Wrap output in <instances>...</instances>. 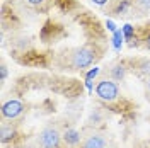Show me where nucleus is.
I'll return each mask as SVG.
<instances>
[{"instance_id":"39448f33","label":"nucleus","mask_w":150,"mask_h":148,"mask_svg":"<svg viewBox=\"0 0 150 148\" xmlns=\"http://www.w3.org/2000/svg\"><path fill=\"white\" fill-rule=\"evenodd\" d=\"M82 148H106V140L99 135H92L82 143Z\"/></svg>"},{"instance_id":"f257e3e1","label":"nucleus","mask_w":150,"mask_h":148,"mask_svg":"<svg viewBox=\"0 0 150 148\" xmlns=\"http://www.w3.org/2000/svg\"><path fill=\"white\" fill-rule=\"evenodd\" d=\"M96 58H97V55H96V48H92L91 44H85V46H82L80 49H77L75 51V55L72 56V65H74V68H85V66L92 65L94 61H96Z\"/></svg>"},{"instance_id":"f3484780","label":"nucleus","mask_w":150,"mask_h":148,"mask_svg":"<svg viewBox=\"0 0 150 148\" xmlns=\"http://www.w3.org/2000/svg\"><path fill=\"white\" fill-rule=\"evenodd\" d=\"M28 2L31 4V5H41V4H43L45 0H28Z\"/></svg>"},{"instance_id":"7ed1b4c3","label":"nucleus","mask_w":150,"mask_h":148,"mask_svg":"<svg viewBox=\"0 0 150 148\" xmlns=\"http://www.w3.org/2000/svg\"><path fill=\"white\" fill-rule=\"evenodd\" d=\"M24 112V104L21 101H7L2 106V118L4 119H17Z\"/></svg>"},{"instance_id":"9b49d317","label":"nucleus","mask_w":150,"mask_h":148,"mask_svg":"<svg viewBox=\"0 0 150 148\" xmlns=\"http://www.w3.org/2000/svg\"><path fill=\"white\" fill-rule=\"evenodd\" d=\"M121 31H123V34H125V39H126V41H131V39H133V36H135V27H133V26L125 24L121 27Z\"/></svg>"},{"instance_id":"1a4fd4ad","label":"nucleus","mask_w":150,"mask_h":148,"mask_svg":"<svg viewBox=\"0 0 150 148\" xmlns=\"http://www.w3.org/2000/svg\"><path fill=\"white\" fill-rule=\"evenodd\" d=\"M123 39H125V34H123V31L116 29V31L112 32V46H114V49H121Z\"/></svg>"},{"instance_id":"9d476101","label":"nucleus","mask_w":150,"mask_h":148,"mask_svg":"<svg viewBox=\"0 0 150 148\" xmlns=\"http://www.w3.org/2000/svg\"><path fill=\"white\" fill-rule=\"evenodd\" d=\"M111 75L114 80H123L125 78V75H126V68L123 65H116L114 68L111 70Z\"/></svg>"},{"instance_id":"dca6fc26","label":"nucleus","mask_w":150,"mask_h":148,"mask_svg":"<svg viewBox=\"0 0 150 148\" xmlns=\"http://www.w3.org/2000/svg\"><path fill=\"white\" fill-rule=\"evenodd\" d=\"M92 2L96 4V5H106V4H108L109 0H92Z\"/></svg>"},{"instance_id":"f03ea898","label":"nucleus","mask_w":150,"mask_h":148,"mask_svg":"<svg viewBox=\"0 0 150 148\" xmlns=\"http://www.w3.org/2000/svg\"><path fill=\"white\" fill-rule=\"evenodd\" d=\"M96 94H97L99 99L111 102L114 99H118L120 87H118V83L112 82V80H101V82L97 83V87H96Z\"/></svg>"},{"instance_id":"0eeeda50","label":"nucleus","mask_w":150,"mask_h":148,"mask_svg":"<svg viewBox=\"0 0 150 148\" xmlns=\"http://www.w3.org/2000/svg\"><path fill=\"white\" fill-rule=\"evenodd\" d=\"M62 138H63V141H65L67 145L75 147V145H79V141H80V133L77 130H67Z\"/></svg>"},{"instance_id":"a211bd4d","label":"nucleus","mask_w":150,"mask_h":148,"mask_svg":"<svg viewBox=\"0 0 150 148\" xmlns=\"http://www.w3.org/2000/svg\"><path fill=\"white\" fill-rule=\"evenodd\" d=\"M140 4L145 7V9H149V7H150V0H140Z\"/></svg>"},{"instance_id":"2eb2a0df","label":"nucleus","mask_w":150,"mask_h":148,"mask_svg":"<svg viewBox=\"0 0 150 148\" xmlns=\"http://www.w3.org/2000/svg\"><path fill=\"white\" fill-rule=\"evenodd\" d=\"M0 75H2V80H5V78H7V68H5V66H2V68H0Z\"/></svg>"},{"instance_id":"6e6552de","label":"nucleus","mask_w":150,"mask_h":148,"mask_svg":"<svg viewBox=\"0 0 150 148\" xmlns=\"http://www.w3.org/2000/svg\"><path fill=\"white\" fill-rule=\"evenodd\" d=\"M97 73H99V68H91L89 72H87V75H85V87H87V90L91 92L92 90V80L97 77Z\"/></svg>"},{"instance_id":"aec40b11","label":"nucleus","mask_w":150,"mask_h":148,"mask_svg":"<svg viewBox=\"0 0 150 148\" xmlns=\"http://www.w3.org/2000/svg\"><path fill=\"white\" fill-rule=\"evenodd\" d=\"M147 87H149V92H150V80H149V83H147Z\"/></svg>"},{"instance_id":"423d86ee","label":"nucleus","mask_w":150,"mask_h":148,"mask_svg":"<svg viewBox=\"0 0 150 148\" xmlns=\"http://www.w3.org/2000/svg\"><path fill=\"white\" fill-rule=\"evenodd\" d=\"M16 135H17V131H16V128L12 124H4L2 130H0V140H2V143H7L10 140H14Z\"/></svg>"},{"instance_id":"4468645a","label":"nucleus","mask_w":150,"mask_h":148,"mask_svg":"<svg viewBox=\"0 0 150 148\" xmlns=\"http://www.w3.org/2000/svg\"><path fill=\"white\" fill-rule=\"evenodd\" d=\"M106 27L109 29L111 32H114V31H116V26H114V22H112V20H106Z\"/></svg>"},{"instance_id":"20e7f679","label":"nucleus","mask_w":150,"mask_h":148,"mask_svg":"<svg viewBox=\"0 0 150 148\" xmlns=\"http://www.w3.org/2000/svg\"><path fill=\"white\" fill-rule=\"evenodd\" d=\"M39 145L43 148H58L60 145V135L53 128H46L39 135Z\"/></svg>"},{"instance_id":"ddd939ff","label":"nucleus","mask_w":150,"mask_h":148,"mask_svg":"<svg viewBox=\"0 0 150 148\" xmlns=\"http://www.w3.org/2000/svg\"><path fill=\"white\" fill-rule=\"evenodd\" d=\"M140 68H142V73H143V75L150 73V60H149V61H143Z\"/></svg>"},{"instance_id":"6ab92c4d","label":"nucleus","mask_w":150,"mask_h":148,"mask_svg":"<svg viewBox=\"0 0 150 148\" xmlns=\"http://www.w3.org/2000/svg\"><path fill=\"white\" fill-rule=\"evenodd\" d=\"M145 44H147V48L150 49V34L147 36V39H145Z\"/></svg>"},{"instance_id":"f8f14e48","label":"nucleus","mask_w":150,"mask_h":148,"mask_svg":"<svg viewBox=\"0 0 150 148\" xmlns=\"http://www.w3.org/2000/svg\"><path fill=\"white\" fill-rule=\"evenodd\" d=\"M128 5H130V2L128 0H123L121 4L116 7V12H118V16H121V14H125V10L128 9Z\"/></svg>"}]
</instances>
